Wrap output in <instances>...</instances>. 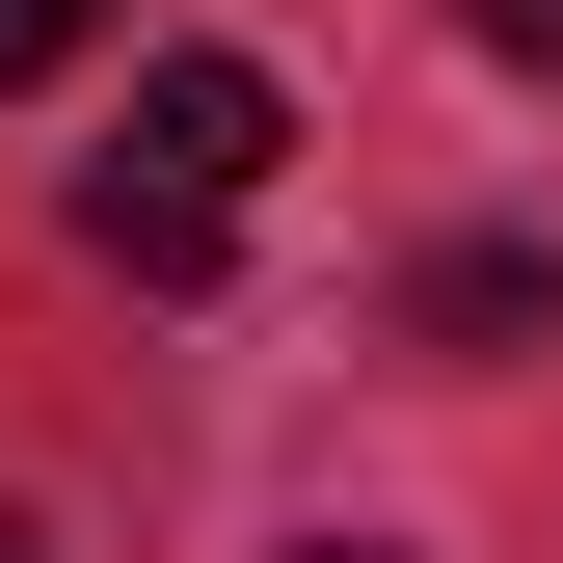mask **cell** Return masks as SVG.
<instances>
[{
  "label": "cell",
  "instance_id": "obj_1",
  "mask_svg": "<svg viewBox=\"0 0 563 563\" xmlns=\"http://www.w3.org/2000/svg\"><path fill=\"white\" fill-rule=\"evenodd\" d=\"M268 162H296L268 54H162V81H134V134H108L81 188H134V216H216V242H242V188H268Z\"/></svg>",
  "mask_w": 563,
  "mask_h": 563
},
{
  "label": "cell",
  "instance_id": "obj_2",
  "mask_svg": "<svg viewBox=\"0 0 563 563\" xmlns=\"http://www.w3.org/2000/svg\"><path fill=\"white\" fill-rule=\"evenodd\" d=\"M402 322H430V349H537V322H563V242H430Z\"/></svg>",
  "mask_w": 563,
  "mask_h": 563
},
{
  "label": "cell",
  "instance_id": "obj_3",
  "mask_svg": "<svg viewBox=\"0 0 563 563\" xmlns=\"http://www.w3.org/2000/svg\"><path fill=\"white\" fill-rule=\"evenodd\" d=\"M108 27V0H0V81H54V54H81Z\"/></svg>",
  "mask_w": 563,
  "mask_h": 563
},
{
  "label": "cell",
  "instance_id": "obj_4",
  "mask_svg": "<svg viewBox=\"0 0 563 563\" xmlns=\"http://www.w3.org/2000/svg\"><path fill=\"white\" fill-rule=\"evenodd\" d=\"M456 27H483V54H510V81H563V0H456Z\"/></svg>",
  "mask_w": 563,
  "mask_h": 563
},
{
  "label": "cell",
  "instance_id": "obj_5",
  "mask_svg": "<svg viewBox=\"0 0 563 563\" xmlns=\"http://www.w3.org/2000/svg\"><path fill=\"white\" fill-rule=\"evenodd\" d=\"M0 563H54V537H27V510H0Z\"/></svg>",
  "mask_w": 563,
  "mask_h": 563
},
{
  "label": "cell",
  "instance_id": "obj_6",
  "mask_svg": "<svg viewBox=\"0 0 563 563\" xmlns=\"http://www.w3.org/2000/svg\"><path fill=\"white\" fill-rule=\"evenodd\" d=\"M322 563H376V537H322Z\"/></svg>",
  "mask_w": 563,
  "mask_h": 563
}]
</instances>
